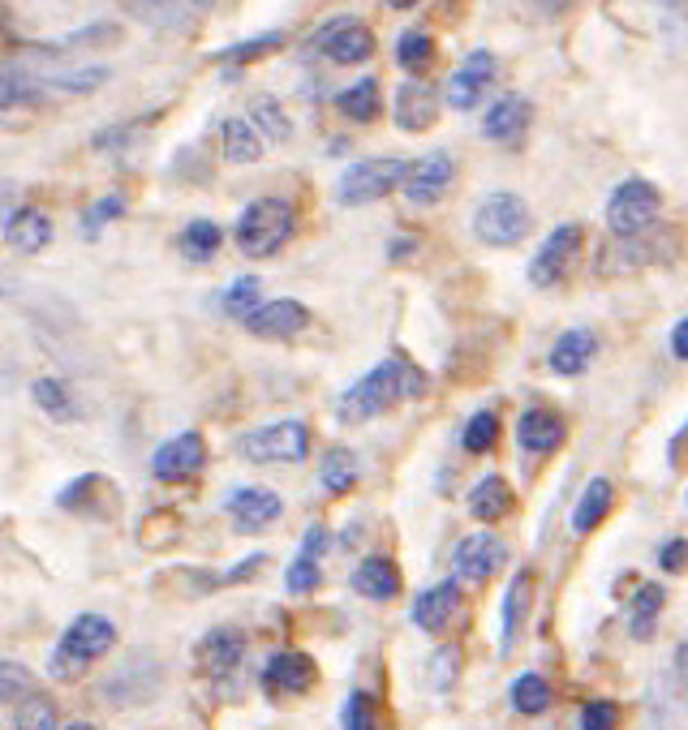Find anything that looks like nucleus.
<instances>
[{
  "label": "nucleus",
  "mask_w": 688,
  "mask_h": 730,
  "mask_svg": "<svg viewBox=\"0 0 688 730\" xmlns=\"http://www.w3.org/2000/svg\"><path fill=\"white\" fill-rule=\"evenodd\" d=\"M417 395H426V374L409 357H383L370 374H362L340 395L336 417L345 425H358L396 409V404H405V400H417Z\"/></svg>",
  "instance_id": "nucleus-1"
},
{
  "label": "nucleus",
  "mask_w": 688,
  "mask_h": 730,
  "mask_svg": "<svg viewBox=\"0 0 688 730\" xmlns=\"http://www.w3.org/2000/svg\"><path fill=\"white\" fill-rule=\"evenodd\" d=\"M293 224H297V215L284 198H254L237 220V250L245 258H272L293 236Z\"/></svg>",
  "instance_id": "nucleus-2"
},
{
  "label": "nucleus",
  "mask_w": 688,
  "mask_h": 730,
  "mask_svg": "<svg viewBox=\"0 0 688 730\" xmlns=\"http://www.w3.org/2000/svg\"><path fill=\"white\" fill-rule=\"evenodd\" d=\"M113 645H117V627H113V618L78 615L70 627H65V636L56 641V654H52V675H56V679H74V675H82L95 657L108 654Z\"/></svg>",
  "instance_id": "nucleus-3"
},
{
  "label": "nucleus",
  "mask_w": 688,
  "mask_h": 730,
  "mask_svg": "<svg viewBox=\"0 0 688 730\" xmlns=\"http://www.w3.org/2000/svg\"><path fill=\"white\" fill-rule=\"evenodd\" d=\"M529 229H533V215H529L526 198H517V193H486L474 211V236L490 250L521 245Z\"/></svg>",
  "instance_id": "nucleus-4"
},
{
  "label": "nucleus",
  "mask_w": 688,
  "mask_h": 730,
  "mask_svg": "<svg viewBox=\"0 0 688 730\" xmlns=\"http://www.w3.org/2000/svg\"><path fill=\"white\" fill-rule=\"evenodd\" d=\"M409 168H413V163L396 159V155L362 159V163L345 168V177L336 181V198H340V207H366V202H379V198H388L392 190H405Z\"/></svg>",
  "instance_id": "nucleus-5"
},
{
  "label": "nucleus",
  "mask_w": 688,
  "mask_h": 730,
  "mask_svg": "<svg viewBox=\"0 0 688 730\" xmlns=\"http://www.w3.org/2000/svg\"><path fill=\"white\" fill-rule=\"evenodd\" d=\"M250 464H297L310 456V430L306 422H276L263 430H250L237 443Z\"/></svg>",
  "instance_id": "nucleus-6"
},
{
  "label": "nucleus",
  "mask_w": 688,
  "mask_h": 730,
  "mask_svg": "<svg viewBox=\"0 0 688 730\" xmlns=\"http://www.w3.org/2000/svg\"><path fill=\"white\" fill-rule=\"evenodd\" d=\"M658 190L649 186V181H624V186H615L607 202V229L620 236V241H637L642 232L658 220Z\"/></svg>",
  "instance_id": "nucleus-7"
},
{
  "label": "nucleus",
  "mask_w": 688,
  "mask_h": 730,
  "mask_svg": "<svg viewBox=\"0 0 688 730\" xmlns=\"http://www.w3.org/2000/svg\"><path fill=\"white\" fill-rule=\"evenodd\" d=\"M495 74H499V61H495V52H469L465 56V65L456 70V74L447 77V108H456V113H469V108H478V99H486V91L495 86Z\"/></svg>",
  "instance_id": "nucleus-8"
},
{
  "label": "nucleus",
  "mask_w": 688,
  "mask_h": 730,
  "mask_svg": "<svg viewBox=\"0 0 688 730\" xmlns=\"http://www.w3.org/2000/svg\"><path fill=\"white\" fill-rule=\"evenodd\" d=\"M581 224H560V229L551 232L542 245H538V254L529 258V284L533 288H551V284H560L564 279L568 263H572V254L581 250Z\"/></svg>",
  "instance_id": "nucleus-9"
},
{
  "label": "nucleus",
  "mask_w": 688,
  "mask_h": 730,
  "mask_svg": "<svg viewBox=\"0 0 688 730\" xmlns=\"http://www.w3.org/2000/svg\"><path fill=\"white\" fill-rule=\"evenodd\" d=\"M315 47L336 65H362V61L374 56V35L358 18H340V22H327L315 35Z\"/></svg>",
  "instance_id": "nucleus-10"
},
{
  "label": "nucleus",
  "mask_w": 688,
  "mask_h": 730,
  "mask_svg": "<svg viewBox=\"0 0 688 730\" xmlns=\"http://www.w3.org/2000/svg\"><path fill=\"white\" fill-rule=\"evenodd\" d=\"M203 464H207L203 434H177V438H168V443L156 447L151 477H160V482H190L194 473H203Z\"/></svg>",
  "instance_id": "nucleus-11"
},
{
  "label": "nucleus",
  "mask_w": 688,
  "mask_h": 730,
  "mask_svg": "<svg viewBox=\"0 0 688 730\" xmlns=\"http://www.w3.org/2000/svg\"><path fill=\"white\" fill-rule=\"evenodd\" d=\"M229 520H233V529L237 533H263L267 525H276L284 511V499L276 490H258V486H242V490H233L229 499Z\"/></svg>",
  "instance_id": "nucleus-12"
},
{
  "label": "nucleus",
  "mask_w": 688,
  "mask_h": 730,
  "mask_svg": "<svg viewBox=\"0 0 688 730\" xmlns=\"http://www.w3.org/2000/svg\"><path fill=\"white\" fill-rule=\"evenodd\" d=\"M310 327V309L293 297H276V301H263V309L254 318H245V331L258 336V340H293L297 331Z\"/></svg>",
  "instance_id": "nucleus-13"
},
{
  "label": "nucleus",
  "mask_w": 688,
  "mask_h": 730,
  "mask_svg": "<svg viewBox=\"0 0 688 730\" xmlns=\"http://www.w3.org/2000/svg\"><path fill=\"white\" fill-rule=\"evenodd\" d=\"M452 177H456V163L447 151H431L422 155L413 168H409V181H405V198L417 202V207H431L440 202L447 190H452Z\"/></svg>",
  "instance_id": "nucleus-14"
},
{
  "label": "nucleus",
  "mask_w": 688,
  "mask_h": 730,
  "mask_svg": "<svg viewBox=\"0 0 688 730\" xmlns=\"http://www.w3.org/2000/svg\"><path fill=\"white\" fill-rule=\"evenodd\" d=\"M324 550H327V529L324 525H310V529H306V538H301L297 559H293V563H288V572H284V589H288L293 597L310 593V589L324 580Z\"/></svg>",
  "instance_id": "nucleus-15"
},
{
  "label": "nucleus",
  "mask_w": 688,
  "mask_h": 730,
  "mask_svg": "<svg viewBox=\"0 0 688 730\" xmlns=\"http://www.w3.org/2000/svg\"><path fill=\"white\" fill-rule=\"evenodd\" d=\"M508 550L495 533H474L456 546V576L461 580H490L504 568Z\"/></svg>",
  "instance_id": "nucleus-16"
},
{
  "label": "nucleus",
  "mask_w": 688,
  "mask_h": 730,
  "mask_svg": "<svg viewBox=\"0 0 688 730\" xmlns=\"http://www.w3.org/2000/svg\"><path fill=\"white\" fill-rule=\"evenodd\" d=\"M529 120H533V104H529L526 95H504V99H495L486 108L483 134L490 142H517L529 129Z\"/></svg>",
  "instance_id": "nucleus-17"
},
{
  "label": "nucleus",
  "mask_w": 688,
  "mask_h": 730,
  "mask_svg": "<svg viewBox=\"0 0 688 730\" xmlns=\"http://www.w3.org/2000/svg\"><path fill=\"white\" fill-rule=\"evenodd\" d=\"M242 657H245V636L237 627H215V632H207L203 645H199V662H203L207 675H215V679H229L242 666Z\"/></svg>",
  "instance_id": "nucleus-18"
},
{
  "label": "nucleus",
  "mask_w": 688,
  "mask_h": 730,
  "mask_svg": "<svg viewBox=\"0 0 688 730\" xmlns=\"http://www.w3.org/2000/svg\"><path fill=\"white\" fill-rule=\"evenodd\" d=\"M435 116H440V95H435V86H426V82H405V86L396 91V125H401L405 134L431 129Z\"/></svg>",
  "instance_id": "nucleus-19"
},
{
  "label": "nucleus",
  "mask_w": 688,
  "mask_h": 730,
  "mask_svg": "<svg viewBox=\"0 0 688 730\" xmlns=\"http://www.w3.org/2000/svg\"><path fill=\"white\" fill-rule=\"evenodd\" d=\"M564 438H568L564 417L551 413V409H529V413H521V422H517V443H521L526 452H533V456L555 452Z\"/></svg>",
  "instance_id": "nucleus-20"
},
{
  "label": "nucleus",
  "mask_w": 688,
  "mask_h": 730,
  "mask_svg": "<svg viewBox=\"0 0 688 730\" xmlns=\"http://www.w3.org/2000/svg\"><path fill=\"white\" fill-rule=\"evenodd\" d=\"M353 593L358 597H370V602H392L396 593H401V572H396V563L392 559H383V554H370L362 559L358 568H353Z\"/></svg>",
  "instance_id": "nucleus-21"
},
{
  "label": "nucleus",
  "mask_w": 688,
  "mask_h": 730,
  "mask_svg": "<svg viewBox=\"0 0 688 730\" xmlns=\"http://www.w3.org/2000/svg\"><path fill=\"white\" fill-rule=\"evenodd\" d=\"M456 606H461V589H456V580L431 584V589L417 593V602H413V623H417L422 632H444V623L456 615Z\"/></svg>",
  "instance_id": "nucleus-22"
},
{
  "label": "nucleus",
  "mask_w": 688,
  "mask_h": 730,
  "mask_svg": "<svg viewBox=\"0 0 688 730\" xmlns=\"http://www.w3.org/2000/svg\"><path fill=\"white\" fill-rule=\"evenodd\" d=\"M4 236H9V245L18 254H40L52 241V220L43 215L40 207H22V211H13L4 220Z\"/></svg>",
  "instance_id": "nucleus-23"
},
{
  "label": "nucleus",
  "mask_w": 688,
  "mask_h": 730,
  "mask_svg": "<svg viewBox=\"0 0 688 730\" xmlns=\"http://www.w3.org/2000/svg\"><path fill=\"white\" fill-rule=\"evenodd\" d=\"M594 352H599L594 331H585V327L564 331V336L555 340V348H551V370H555V374H564V379H576V374H585V370H590Z\"/></svg>",
  "instance_id": "nucleus-24"
},
{
  "label": "nucleus",
  "mask_w": 688,
  "mask_h": 730,
  "mask_svg": "<svg viewBox=\"0 0 688 730\" xmlns=\"http://www.w3.org/2000/svg\"><path fill=\"white\" fill-rule=\"evenodd\" d=\"M263 679H267V688H281V692H306V688L315 684V662L306 654L284 649V654L267 657Z\"/></svg>",
  "instance_id": "nucleus-25"
},
{
  "label": "nucleus",
  "mask_w": 688,
  "mask_h": 730,
  "mask_svg": "<svg viewBox=\"0 0 688 730\" xmlns=\"http://www.w3.org/2000/svg\"><path fill=\"white\" fill-rule=\"evenodd\" d=\"M611 502H615V486H611V477H594V482L581 490L576 507H572V533H594V529L607 520Z\"/></svg>",
  "instance_id": "nucleus-26"
},
{
  "label": "nucleus",
  "mask_w": 688,
  "mask_h": 730,
  "mask_svg": "<svg viewBox=\"0 0 688 730\" xmlns=\"http://www.w3.org/2000/svg\"><path fill=\"white\" fill-rule=\"evenodd\" d=\"M512 511V490L499 473H486L478 477V486L469 490V516L474 520H504Z\"/></svg>",
  "instance_id": "nucleus-27"
},
{
  "label": "nucleus",
  "mask_w": 688,
  "mask_h": 730,
  "mask_svg": "<svg viewBox=\"0 0 688 730\" xmlns=\"http://www.w3.org/2000/svg\"><path fill=\"white\" fill-rule=\"evenodd\" d=\"M220 147H224V159H229V163H258L263 138H258V129H254L245 116H229V120L220 125Z\"/></svg>",
  "instance_id": "nucleus-28"
},
{
  "label": "nucleus",
  "mask_w": 688,
  "mask_h": 730,
  "mask_svg": "<svg viewBox=\"0 0 688 730\" xmlns=\"http://www.w3.org/2000/svg\"><path fill=\"white\" fill-rule=\"evenodd\" d=\"M529 602H533V572L521 568L512 584H508V593H504V645L512 649V641L521 636V627H526V615H529Z\"/></svg>",
  "instance_id": "nucleus-29"
},
{
  "label": "nucleus",
  "mask_w": 688,
  "mask_h": 730,
  "mask_svg": "<svg viewBox=\"0 0 688 730\" xmlns=\"http://www.w3.org/2000/svg\"><path fill=\"white\" fill-rule=\"evenodd\" d=\"M108 77H113L108 65H70V70L43 74V86H47V91H65V95H91V91H99Z\"/></svg>",
  "instance_id": "nucleus-30"
},
{
  "label": "nucleus",
  "mask_w": 688,
  "mask_h": 730,
  "mask_svg": "<svg viewBox=\"0 0 688 730\" xmlns=\"http://www.w3.org/2000/svg\"><path fill=\"white\" fill-rule=\"evenodd\" d=\"M358 477H362V468H358V456L349 447H331L319 464V482H324L327 495H349L358 486Z\"/></svg>",
  "instance_id": "nucleus-31"
},
{
  "label": "nucleus",
  "mask_w": 688,
  "mask_h": 730,
  "mask_svg": "<svg viewBox=\"0 0 688 730\" xmlns=\"http://www.w3.org/2000/svg\"><path fill=\"white\" fill-rule=\"evenodd\" d=\"M31 395H35V404H40L52 422H78L82 417L74 391L61 383V379H35V383H31Z\"/></svg>",
  "instance_id": "nucleus-32"
},
{
  "label": "nucleus",
  "mask_w": 688,
  "mask_h": 730,
  "mask_svg": "<svg viewBox=\"0 0 688 730\" xmlns=\"http://www.w3.org/2000/svg\"><path fill=\"white\" fill-rule=\"evenodd\" d=\"M177 245H181V254L190 263H211L220 254V245H224V232H220V224H211V220H194V224H186V232L177 236Z\"/></svg>",
  "instance_id": "nucleus-33"
},
{
  "label": "nucleus",
  "mask_w": 688,
  "mask_h": 730,
  "mask_svg": "<svg viewBox=\"0 0 688 730\" xmlns=\"http://www.w3.org/2000/svg\"><path fill=\"white\" fill-rule=\"evenodd\" d=\"M658 611H663V589L658 584H642L628 602V632L637 641H649L654 627H658Z\"/></svg>",
  "instance_id": "nucleus-34"
},
{
  "label": "nucleus",
  "mask_w": 688,
  "mask_h": 730,
  "mask_svg": "<svg viewBox=\"0 0 688 730\" xmlns=\"http://www.w3.org/2000/svg\"><path fill=\"white\" fill-rule=\"evenodd\" d=\"M13 730H61L56 700L43 692H31L27 700L13 705Z\"/></svg>",
  "instance_id": "nucleus-35"
},
{
  "label": "nucleus",
  "mask_w": 688,
  "mask_h": 730,
  "mask_svg": "<svg viewBox=\"0 0 688 730\" xmlns=\"http://www.w3.org/2000/svg\"><path fill=\"white\" fill-rule=\"evenodd\" d=\"M43 91V77H35L31 70H22L18 61H9L4 65V82H0V104L4 108H18V104H31V99H40Z\"/></svg>",
  "instance_id": "nucleus-36"
},
{
  "label": "nucleus",
  "mask_w": 688,
  "mask_h": 730,
  "mask_svg": "<svg viewBox=\"0 0 688 730\" xmlns=\"http://www.w3.org/2000/svg\"><path fill=\"white\" fill-rule=\"evenodd\" d=\"M336 108L349 116V120H374V113H379V82L374 77H358L349 91H340L336 95Z\"/></svg>",
  "instance_id": "nucleus-37"
},
{
  "label": "nucleus",
  "mask_w": 688,
  "mask_h": 730,
  "mask_svg": "<svg viewBox=\"0 0 688 730\" xmlns=\"http://www.w3.org/2000/svg\"><path fill=\"white\" fill-rule=\"evenodd\" d=\"M220 309L229 314V318H254L258 309H263V288H258V279L254 275H237L233 284H229V293L220 297Z\"/></svg>",
  "instance_id": "nucleus-38"
},
{
  "label": "nucleus",
  "mask_w": 688,
  "mask_h": 730,
  "mask_svg": "<svg viewBox=\"0 0 688 730\" xmlns=\"http://www.w3.org/2000/svg\"><path fill=\"white\" fill-rule=\"evenodd\" d=\"M547 705H551V684L542 679V675H521L517 684H512V709L517 713H526V718H533V713H547Z\"/></svg>",
  "instance_id": "nucleus-39"
},
{
  "label": "nucleus",
  "mask_w": 688,
  "mask_h": 730,
  "mask_svg": "<svg viewBox=\"0 0 688 730\" xmlns=\"http://www.w3.org/2000/svg\"><path fill=\"white\" fill-rule=\"evenodd\" d=\"M431 56H435V43L426 35V27H409L405 35L396 39V61H401V70H409V74L426 70Z\"/></svg>",
  "instance_id": "nucleus-40"
},
{
  "label": "nucleus",
  "mask_w": 688,
  "mask_h": 730,
  "mask_svg": "<svg viewBox=\"0 0 688 730\" xmlns=\"http://www.w3.org/2000/svg\"><path fill=\"white\" fill-rule=\"evenodd\" d=\"M495 443H499V417H495L490 409H478V413H474V417L465 422V434H461V447L478 456V452H490Z\"/></svg>",
  "instance_id": "nucleus-41"
},
{
  "label": "nucleus",
  "mask_w": 688,
  "mask_h": 730,
  "mask_svg": "<svg viewBox=\"0 0 688 730\" xmlns=\"http://www.w3.org/2000/svg\"><path fill=\"white\" fill-rule=\"evenodd\" d=\"M250 125H254L263 138H272V142H288V134H293V120L284 116V108L276 99H258L254 113H250Z\"/></svg>",
  "instance_id": "nucleus-42"
},
{
  "label": "nucleus",
  "mask_w": 688,
  "mask_h": 730,
  "mask_svg": "<svg viewBox=\"0 0 688 730\" xmlns=\"http://www.w3.org/2000/svg\"><path fill=\"white\" fill-rule=\"evenodd\" d=\"M125 215V198H104V202H95V207H86L82 211V236L86 241H95V232L104 229V224H113V220H121Z\"/></svg>",
  "instance_id": "nucleus-43"
},
{
  "label": "nucleus",
  "mask_w": 688,
  "mask_h": 730,
  "mask_svg": "<svg viewBox=\"0 0 688 730\" xmlns=\"http://www.w3.org/2000/svg\"><path fill=\"white\" fill-rule=\"evenodd\" d=\"M340 727L345 730H374V700L366 692H349L345 709H340Z\"/></svg>",
  "instance_id": "nucleus-44"
},
{
  "label": "nucleus",
  "mask_w": 688,
  "mask_h": 730,
  "mask_svg": "<svg viewBox=\"0 0 688 730\" xmlns=\"http://www.w3.org/2000/svg\"><path fill=\"white\" fill-rule=\"evenodd\" d=\"M284 43L281 31H272V35H258V39H245V43H233V47H224L220 52V61H237V65H245V61H254V56H263V52H276Z\"/></svg>",
  "instance_id": "nucleus-45"
},
{
  "label": "nucleus",
  "mask_w": 688,
  "mask_h": 730,
  "mask_svg": "<svg viewBox=\"0 0 688 730\" xmlns=\"http://www.w3.org/2000/svg\"><path fill=\"white\" fill-rule=\"evenodd\" d=\"M620 722V705L615 700H590L581 709V730H615Z\"/></svg>",
  "instance_id": "nucleus-46"
},
{
  "label": "nucleus",
  "mask_w": 688,
  "mask_h": 730,
  "mask_svg": "<svg viewBox=\"0 0 688 730\" xmlns=\"http://www.w3.org/2000/svg\"><path fill=\"white\" fill-rule=\"evenodd\" d=\"M0 679H4V688H0V692H4L9 705H18V700H27V696L35 692V688H31V675H27L18 662H4V666H0Z\"/></svg>",
  "instance_id": "nucleus-47"
},
{
  "label": "nucleus",
  "mask_w": 688,
  "mask_h": 730,
  "mask_svg": "<svg viewBox=\"0 0 688 730\" xmlns=\"http://www.w3.org/2000/svg\"><path fill=\"white\" fill-rule=\"evenodd\" d=\"M658 568H663V572H685L688 568V538L667 541V546L658 550Z\"/></svg>",
  "instance_id": "nucleus-48"
},
{
  "label": "nucleus",
  "mask_w": 688,
  "mask_h": 730,
  "mask_svg": "<svg viewBox=\"0 0 688 730\" xmlns=\"http://www.w3.org/2000/svg\"><path fill=\"white\" fill-rule=\"evenodd\" d=\"M113 39H121L117 35V27H82L78 35L65 39V47H82V43H113Z\"/></svg>",
  "instance_id": "nucleus-49"
},
{
  "label": "nucleus",
  "mask_w": 688,
  "mask_h": 730,
  "mask_svg": "<svg viewBox=\"0 0 688 730\" xmlns=\"http://www.w3.org/2000/svg\"><path fill=\"white\" fill-rule=\"evenodd\" d=\"M258 568H263V554H250L245 563H237V568L224 576V584H242V580L250 576V572H258Z\"/></svg>",
  "instance_id": "nucleus-50"
},
{
  "label": "nucleus",
  "mask_w": 688,
  "mask_h": 730,
  "mask_svg": "<svg viewBox=\"0 0 688 730\" xmlns=\"http://www.w3.org/2000/svg\"><path fill=\"white\" fill-rule=\"evenodd\" d=\"M671 352H676L680 361H688V318L676 322V331H671Z\"/></svg>",
  "instance_id": "nucleus-51"
},
{
  "label": "nucleus",
  "mask_w": 688,
  "mask_h": 730,
  "mask_svg": "<svg viewBox=\"0 0 688 730\" xmlns=\"http://www.w3.org/2000/svg\"><path fill=\"white\" fill-rule=\"evenodd\" d=\"M676 666H680V675L688 679V641L680 645V657H676Z\"/></svg>",
  "instance_id": "nucleus-52"
},
{
  "label": "nucleus",
  "mask_w": 688,
  "mask_h": 730,
  "mask_svg": "<svg viewBox=\"0 0 688 730\" xmlns=\"http://www.w3.org/2000/svg\"><path fill=\"white\" fill-rule=\"evenodd\" d=\"M65 730H95V727H86V722H74V727H65Z\"/></svg>",
  "instance_id": "nucleus-53"
}]
</instances>
